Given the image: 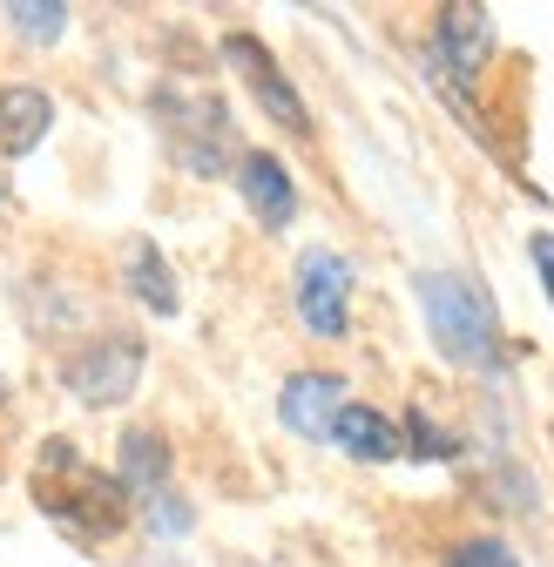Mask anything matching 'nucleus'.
<instances>
[{
    "instance_id": "11",
    "label": "nucleus",
    "mask_w": 554,
    "mask_h": 567,
    "mask_svg": "<svg viewBox=\"0 0 554 567\" xmlns=\"http://www.w3.org/2000/svg\"><path fill=\"white\" fill-rule=\"evenodd\" d=\"M122 493L129 501H156L163 480H170V440L150 433V425H135V433H122V466H115Z\"/></svg>"
},
{
    "instance_id": "9",
    "label": "nucleus",
    "mask_w": 554,
    "mask_h": 567,
    "mask_svg": "<svg viewBox=\"0 0 554 567\" xmlns=\"http://www.w3.org/2000/svg\"><path fill=\"white\" fill-rule=\"evenodd\" d=\"M48 128H54L48 89H28V82L0 89V156H28V150H41Z\"/></svg>"
},
{
    "instance_id": "13",
    "label": "nucleus",
    "mask_w": 554,
    "mask_h": 567,
    "mask_svg": "<svg viewBox=\"0 0 554 567\" xmlns=\"http://www.w3.org/2000/svg\"><path fill=\"white\" fill-rule=\"evenodd\" d=\"M399 440H406V453H412V460H460V440L447 433L440 419H427V405H412V412H406Z\"/></svg>"
},
{
    "instance_id": "16",
    "label": "nucleus",
    "mask_w": 554,
    "mask_h": 567,
    "mask_svg": "<svg viewBox=\"0 0 554 567\" xmlns=\"http://www.w3.org/2000/svg\"><path fill=\"white\" fill-rule=\"evenodd\" d=\"M527 257H534V270H541V284H547V298H554V237L541 230V237L527 244Z\"/></svg>"
},
{
    "instance_id": "17",
    "label": "nucleus",
    "mask_w": 554,
    "mask_h": 567,
    "mask_svg": "<svg viewBox=\"0 0 554 567\" xmlns=\"http://www.w3.org/2000/svg\"><path fill=\"white\" fill-rule=\"evenodd\" d=\"M0 405H8V379H0Z\"/></svg>"
},
{
    "instance_id": "8",
    "label": "nucleus",
    "mask_w": 554,
    "mask_h": 567,
    "mask_svg": "<svg viewBox=\"0 0 554 567\" xmlns=\"http://www.w3.org/2000/svg\"><path fill=\"white\" fill-rule=\"evenodd\" d=\"M237 189H244V203L257 209L264 230H285V224L298 217V183H291V169L277 163L270 150H250V156L237 163Z\"/></svg>"
},
{
    "instance_id": "3",
    "label": "nucleus",
    "mask_w": 554,
    "mask_h": 567,
    "mask_svg": "<svg viewBox=\"0 0 554 567\" xmlns=\"http://www.w3.org/2000/svg\"><path fill=\"white\" fill-rule=\"evenodd\" d=\"M143 365H150L143 338L109 331V338L82 344L75 359L61 365V385H68V399H75V405H89V412H109V405L135 399V385H143Z\"/></svg>"
},
{
    "instance_id": "7",
    "label": "nucleus",
    "mask_w": 554,
    "mask_h": 567,
    "mask_svg": "<svg viewBox=\"0 0 554 567\" xmlns=\"http://www.w3.org/2000/svg\"><path fill=\"white\" fill-rule=\"evenodd\" d=\"M494 54V14L488 8H440V28H433V61L447 68L453 82H473Z\"/></svg>"
},
{
    "instance_id": "4",
    "label": "nucleus",
    "mask_w": 554,
    "mask_h": 567,
    "mask_svg": "<svg viewBox=\"0 0 554 567\" xmlns=\"http://www.w3.org/2000/svg\"><path fill=\"white\" fill-rule=\"evenodd\" d=\"M298 318L318 338H345V324H352V264L338 250H305L298 257Z\"/></svg>"
},
{
    "instance_id": "2",
    "label": "nucleus",
    "mask_w": 554,
    "mask_h": 567,
    "mask_svg": "<svg viewBox=\"0 0 554 567\" xmlns=\"http://www.w3.org/2000/svg\"><path fill=\"white\" fill-rule=\"evenodd\" d=\"M41 507H48L61 527L102 540V534H115V527L129 520V493H122V480L89 473L68 440H48V446H41Z\"/></svg>"
},
{
    "instance_id": "6",
    "label": "nucleus",
    "mask_w": 554,
    "mask_h": 567,
    "mask_svg": "<svg viewBox=\"0 0 554 567\" xmlns=\"http://www.w3.org/2000/svg\"><path fill=\"white\" fill-rule=\"evenodd\" d=\"M345 405H352V392H345L338 372H298V379H285V392H277V419H285L298 440H331Z\"/></svg>"
},
{
    "instance_id": "5",
    "label": "nucleus",
    "mask_w": 554,
    "mask_h": 567,
    "mask_svg": "<svg viewBox=\"0 0 554 567\" xmlns=\"http://www.w3.org/2000/svg\"><path fill=\"white\" fill-rule=\"evenodd\" d=\"M224 61H237V68H244L250 95L264 102V115H270L277 128H291V135H311V115H305L298 89L285 82V68H277V61L264 54V41H257V34H224Z\"/></svg>"
},
{
    "instance_id": "14",
    "label": "nucleus",
    "mask_w": 554,
    "mask_h": 567,
    "mask_svg": "<svg viewBox=\"0 0 554 567\" xmlns=\"http://www.w3.org/2000/svg\"><path fill=\"white\" fill-rule=\"evenodd\" d=\"M0 14H8L14 34H28V41H61V28H68V8H61V0H34V8H28V0H8Z\"/></svg>"
},
{
    "instance_id": "1",
    "label": "nucleus",
    "mask_w": 554,
    "mask_h": 567,
    "mask_svg": "<svg viewBox=\"0 0 554 567\" xmlns=\"http://www.w3.org/2000/svg\"><path fill=\"white\" fill-rule=\"evenodd\" d=\"M420 311H427L433 344L453 365H501V318H494V298L480 291L473 277L427 270L420 277Z\"/></svg>"
},
{
    "instance_id": "12",
    "label": "nucleus",
    "mask_w": 554,
    "mask_h": 567,
    "mask_svg": "<svg viewBox=\"0 0 554 567\" xmlns=\"http://www.w3.org/2000/svg\"><path fill=\"white\" fill-rule=\"evenodd\" d=\"M129 291L143 298L156 318H176V270L163 264V250H156L150 237H135V244H129Z\"/></svg>"
},
{
    "instance_id": "10",
    "label": "nucleus",
    "mask_w": 554,
    "mask_h": 567,
    "mask_svg": "<svg viewBox=\"0 0 554 567\" xmlns=\"http://www.w3.org/2000/svg\"><path fill=\"white\" fill-rule=\"evenodd\" d=\"M331 446H345V453H352V460H366V466H386V460H399V453H406L399 425H392L386 412L359 405V399L338 412V425H331Z\"/></svg>"
},
{
    "instance_id": "18",
    "label": "nucleus",
    "mask_w": 554,
    "mask_h": 567,
    "mask_svg": "<svg viewBox=\"0 0 554 567\" xmlns=\"http://www.w3.org/2000/svg\"><path fill=\"white\" fill-rule=\"evenodd\" d=\"M0 203H8V183H0Z\"/></svg>"
},
{
    "instance_id": "15",
    "label": "nucleus",
    "mask_w": 554,
    "mask_h": 567,
    "mask_svg": "<svg viewBox=\"0 0 554 567\" xmlns=\"http://www.w3.org/2000/svg\"><path fill=\"white\" fill-rule=\"evenodd\" d=\"M447 567H521V560H514V547H507V540L473 534V540H460V547L447 554Z\"/></svg>"
}]
</instances>
